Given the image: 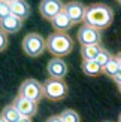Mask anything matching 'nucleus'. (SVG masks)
I'll return each instance as SVG.
<instances>
[{
	"mask_svg": "<svg viewBox=\"0 0 121 122\" xmlns=\"http://www.w3.org/2000/svg\"><path fill=\"white\" fill-rule=\"evenodd\" d=\"M118 91H120V92H121V85H118Z\"/></svg>",
	"mask_w": 121,
	"mask_h": 122,
	"instance_id": "nucleus-27",
	"label": "nucleus"
},
{
	"mask_svg": "<svg viewBox=\"0 0 121 122\" xmlns=\"http://www.w3.org/2000/svg\"><path fill=\"white\" fill-rule=\"evenodd\" d=\"M18 95L22 97V98L32 100V101H34V103H39V101L45 97L44 83H40L39 81L32 79V77H30V79H26V81L20 85Z\"/></svg>",
	"mask_w": 121,
	"mask_h": 122,
	"instance_id": "nucleus-3",
	"label": "nucleus"
},
{
	"mask_svg": "<svg viewBox=\"0 0 121 122\" xmlns=\"http://www.w3.org/2000/svg\"><path fill=\"white\" fill-rule=\"evenodd\" d=\"M0 118H3L6 122H20L21 118H22V115L18 112V109L14 104H8V106L3 107Z\"/></svg>",
	"mask_w": 121,
	"mask_h": 122,
	"instance_id": "nucleus-14",
	"label": "nucleus"
},
{
	"mask_svg": "<svg viewBox=\"0 0 121 122\" xmlns=\"http://www.w3.org/2000/svg\"><path fill=\"white\" fill-rule=\"evenodd\" d=\"M9 5V9H11V14L20 18V20H27L28 15H30V6L28 3L26 2H21V0H11V2H8Z\"/></svg>",
	"mask_w": 121,
	"mask_h": 122,
	"instance_id": "nucleus-11",
	"label": "nucleus"
},
{
	"mask_svg": "<svg viewBox=\"0 0 121 122\" xmlns=\"http://www.w3.org/2000/svg\"><path fill=\"white\" fill-rule=\"evenodd\" d=\"M46 49V40L39 33H28L22 39V51L28 57H39Z\"/></svg>",
	"mask_w": 121,
	"mask_h": 122,
	"instance_id": "nucleus-5",
	"label": "nucleus"
},
{
	"mask_svg": "<svg viewBox=\"0 0 121 122\" xmlns=\"http://www.w3.org/2000/svg\"><path fill=\"white\" fill-rule=\"evenodd\" d=\"M20 112L24 118H33L36 113H38V109H39V103H34L32 100H27V98H22V97L18 95L16 98L12 103Z\"/></svg>",
	"mask_w": 121,
	"mask_h": 122,
	"instance_id": "nucleus-9",
	"label": "nucleus"
},
{
	"mask_svg": "<svg viewBox=\"0 0 121 122\" xmlns=\"http://www.w3.org/2000/svg\"><path fill=\"white\" fill-rule=\"evenodd\" d=\"M51 24H52V28L55 30V31H58V33H66L67 30L72 28V25H73V21H72L70 18L67 16V14L63 10L61 14L57 15V16L51 21Z\"/></svg>",
	"mask_w": 121,
	"mask_h": 122,
	"instance_id": "nucleus-12",
	"label": "nucleus"
},
{
	"mask_svg": "<svg viewBox=\"0 0 121 122\" xmlns=\"http://www.w3.org/2000/svg\"><path fill=\"white\" fill-rule=\"evenodd\" d=\"M114 21V10L103 3L93 5L87 9V16L84 24L97 30H105Z\"/></svg>",
	"mask_w": 121,
	"mask_h": 122,
	"instance_id": "nucleus-1",
	"label": "nucleus"
},
{
	"mask_svg": "<svg viewBox=\"0 0 121 122\" xmlns=\"http://www.w3.org/2000/svg\"><path fill=\"white\" fill-rule=\"evenodd\" d=\"M9 15H12V14H11V9H9L8 2H2V3H0V16L6 18V16H9Z\"/></svg>",
	"mask_w": 121,
	"mask_h": 122,
	"instance_id": "nucleus-20",
	"label": "nucleus"
},
{
	"mask_svg": "<svg viewBox=\"0 0 121 122\" xmlns=\"http://www.w3.org/2000/svg\"><path fill=\"white\" fill-rule=\"evenodd\" d=\"M115 57H117V60H118V63H120V66H121V52H118V54H117Z\"/></svg>",
	"mask_w": 121,
	"mask_h": 122,
	"instance_id": "nucleus-25",
	"label": "nucleus"
},
{
	"mask_svg": "<svg viewBox=\"0 0 121 122\" xmlns=\"http://www.w3.org/2000/svg\"><path fill=\"white\" fill-rule=\"evenodd\" d=\"M87 9L81 2H69L64 5V12L67 14V16L70 18L73 24H78L81 21H85L87 16Z\"/></svg>",
	"mask_w": 121,
	"mask_h": 122,
	"instance_id": "nucleus-8",
	"label": "nucleus"
},
{
	"mask_svg": "<svg viewBox=\"0 0 121 122\" xmlns=\"http://www.w3.org/2000/svg\"><path fill=\"white\" fill-rule=\"evenodd\" d=\"M118 122H121V115H120V118H118Z\"/></svg>",
	"mask_w": 121,
	"mask_h": 122,
	"instance_id": "nucleus-28",
	"label": "nucleus"
},
{
	"mask_svg": "<svg viewBox=\"0 0 121 122\" xmlns=\"http://www.w3.org/2000/svg\"><path fill=\"white\" fill-rule=\"evenodd\" d=\"M100 30L93 28L90 25H84L78 30V42L81 43V46H94L100 45Z\"/></svg>",
	"mask_w": 121,
	"mask_h": 122,
	"instance_id": "nucleus-6",
	"label": "nucleus"
},
{
	"mask_svg": "<svg viewBox=\"0 0 121 122\" xmlns=\"http://www.w3.org/2000/svg\"><path fill=\"white\" fill-rule=\"evenodd\" d=\"M0 25H2V31L5 33H18L22 28V20L14 15H9L6 18H2Z\"/></svg>",
	"mask_w": 121,
	"mask_h": 122,
	"instance_id": "nucleus-13",
	"label": "nucleus"
},
{
	"mask_svg": "<svg viewBox=\"0 0 121 122\" xmlns=\"http://www.w3.org/2000/svg\"><path fill=\"white\" fill-rule=\"evenodd\" d=\"M73 39L70 37L67 33H58L54 31L48 36L46 39V49L51 52V55H55L58 58H61L64 55L73 51Z\"/></svg>",
	"mask_w": 121,
	"mask_h": 122,
	"instance_id": "nucleus-2",
	"label": "nucleus"
},
{
	"mask_svg": "<svg viewBox=\"0 0 121 122\" xmlns=\"http://www.w3.org/2000/svg\"><path fill=\"white\" fill-rule=\"evenodd\" d=\"M64 5L60 0H42L39 5V12L40 15L48 21H52L57 15H60L64 10Z\"/></svg>",
	"mask_w": 121,
	"mask_h": 122,
	"instance_id": "nucleus-7",
	"label": "nucleus"
},
{
	"mask_svg": "<svg viewBox=\"0 0 121 122\" xmlns=\"http://www.w3.org/2000/svg\"><path fill=\"white\" fill-rule=\"evenodd\" d=\"M6 46H8V33L0 31V51H5Z\"/></svg>",
	"mask_w": 121,
	"mask_h": 122,
	"instance_id": "nucleus-21",
	"label": "nucleus"
},
{
	"mask_svg": "<svg viewBox=\"0 0 121 122\" xmlns=\"http://www.w3.org/2000/svg\"><path fill=\"white\" fill-rule=\"evenodd\" d=\"M60 116H61L63 122H81L79 115H78L75 110H72V109L63 110V113H60Z\"/></svg>",
	"mask_w": 121,
	"mask_h": 122,
	"instance_id": "nucleus-18",
	"label": "nucleus"
},
{
	"mask_svg": "<svg viewBox=\"0 0 121 122\" xmlns=\"http://www.w3.org/2000/svg\"><path fill=\"white\" fill-rule=\"evenodd\" d=\"M44 92L45 97L51 101H60L67 95V85L63 79H46L44 82Z\"/></svg>",
	"mask_w": 121,
	"mask_h": 122,
	"instance_id": "nucleus-4",
	"label": "nucleus"
},
{
	"mask_svg": "<svg viewBox=\"0 0 121 122\" xmlns=\"http://www.w3.org/2000/svg\"><path fill=\"white\" fill-rule=\"evenodd\" d=\"M112 57H114V55H111V54L108 52L106 49H102L100 55L97 57V60H96V61H97V63H99V66L102 67V69H103V67H105V66H106L108 63H109L111 60H112Z\"/></svg>",
	"mask_w": 121,
	"mask_h": 122,
	"instance_id": "nucleus-19",
	"label": "nucleus"
},
{
	"mask_svg": "<svg viewBox=\"0 0 121 122\" xmlns=\"http://www.w3.org/2000/svg\"><path fill=\"white\" fill-rule=\"evenodd\" d=\"M20 122H32V118H24V116H22Z\"/></svg>",
	"mask_w": 121,
	"mask_h": 122,
	"instance_id": "nucleus-24",
	"label": "nucleus"
},
{
	"mask_svg": "<svg viewBox=\"0 0 121 122\" xmlns=\"http://www.w3.org/2000/svg\"><path fill=\"white\" fill-rule=\"evenodd\" d=\"M120 3H121V2H120Z\"/></svg>",
	"mask_w": 121,
	"mask_h": 122,
	"instance_id": "nucleus-29",
	"label": "nucleus"
},
{
	"mask_svg": "<svg viewBox=\"0 0 121 122\" xmlns=\"http://www.w3.org/2000/svg\"><path fill=\"white\" fill-rule=\"evenodd\" d=\"M82 71L87 76H97L102 73V67L97 61H82Z\"/></svg>",
	"mask_w": 121,
	"mask_h": 122,
	"instance_id": "nucleus-16",
	"label": "nucleus"
},
{
	"mask_svg": "<svg viewBox=\"0 0 121 122\" xmlns=\"http://www.w3.org/2000/svg\"><path fill=\"white\" fill-rule=\"evenodd\" d=\"M100 45H94V46H81V55L84 58V61H96L97 57L100 55L102 52Z\"/></svg>",
	"mask_w": 121,
	"mask_h": 122,
	"instance_id": "nucleus-15",
	"label": "nucleus"
},
{
	"mask_svg": "<svg viewBox=\"0 0 121 122\" xmlns=\"http://www.w3.org/2000/svg\"><path fill=\"white\" fill-rule=\"evenodd\" d=\"M46 122H63V119H61V116H60V115H52L51 118L46 119Z\"/></svg>",
	"mask_w": 121,
	"mask_h": 122,
	"instance_id": "nucleus-22",
	"label": "nucleus"
},
{
	"mask_svg": "<svg viewBox=\"0 0 121 122\" xmlns=\"http://www.w3.org/2000/svg\"><path fill=\"white\" fill-rule=\"evenodd\" d=\"M112 81H114V82H115L117 85H121V69H120V71L117 73V75H115V76H114V77H112Z\"/></svg>",
	"mask_w": 121,
	"mask_h": 122,
	"instance_id": "nucleus-23",
	"label": "nucleus"
},
{
	"mask_svg": "<svg viewBox=\"0 0 121 122\" xmlns=\"http://www.w3.org/2000/svg\"><path fill=\"white\" fill-rule=\"evenodd\" d=\"M48 73H50V77L52 79H63L66 75H67V64L63 58H58V57H54L52 60H50L46 67Z\"/></svg>",
	"mask_w": 121,
	"mask_h": 122,
	"instance_id": "nucleus-10",
	"label": "nucleus"
},
{
	"mask_svg": "<svg viewBox=\"0 0 121 122\" xmlns=\"http://www.w3.org/2000/svg\"><path fill=\"white\" fill-rule=\"evenodd\" d=\"M120 69H121V66H120V63H118V60H117V57L114 55L112 57V60L109 61V63H108L103 69H102V71L105 73L106 76H109V77H114L117 75V73L120 71Z\"/></svg>",
	"mask_w": 121,
	"mask_h": 122,
	"instance_id": "nucleus-17",
	"label": "nucleus"
},
{
	"mask_svg": "<svg viewBox=\"0 0 121 122\" xmlns=\"http://www.w3.org/2000/svg\"><path fill=\"white\" fill-rule=\"evenodd\" d=\"M0 122H6V121H5V119H3V118H0Z\"/></svg>",
	"mask_w": 121,
	"mask_h": 122,
	"instance_id": "nucleus-26",
	"label": "nucleus"
}]
</instances>
